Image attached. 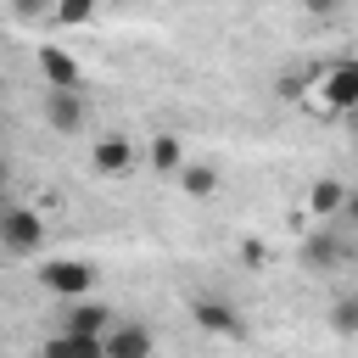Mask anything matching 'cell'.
<instances>
[{"instance_id":"obj_6","label":"cell","mask_w":358,"mask_h":358,"mask_svg":"<svg viewBox=\"0 0 358 358\" xmlns=\"http://www.w3.org/2000/svg\"><path fill=\"white\" fill-rule=\"evenodd\" d=\"M84 117H90V106H84L78 90H45V123H50L56 134H78Z\"/></svg>"},{"instance_id":"obj_1","label":"cell","mask_w":358,"mask_h":358,"mask_svg":"<svg viewBox=\"0 0 358 358\" xmlns=\"http://www.w3.org/2000/svg\"><path fill=\"white\" fill-rule=\"evenodd\" d=\"M95 263H84V257H45V268H39V285L50 291V296H67V302H90V291H95Z\"/></svg>"},{"instance_id":"obj_5","label":"cell","mask_w":358,"mask_h":358,"mask_svg":"<svg viewBox=\"0 0 358 358\" xmlns=\"http://www.w3.org/2000/svg\"><path fill=\"white\" fill-rule=\"evenodd\" d=\"M190 319H196V330L224 336V341H241V336H246V324H241L235 302H224V296H196V302H190Z\"/></svg>"},{"instance_id":"obj_4","label":"cell","mask_w":358,"mask_h":358,"mask_svg":"<svg viewBox=\"0 0 358 358\" xmlns=\"http://www.w3.org/2000/svg\"><path fill=\"white\" fill-rule=\"evenodd\" d=\"M319 101L330 106V112H358V56H347V62H336V67H324L319 73Z\"/></svg>"},{"instance_id":"obj_10","label":"cell","mask_w":358,"mask_h":358,"mask_svg":"<svg viewBox=\"0 0 358 358\" xmlns=\"http://www.w3.org/2000/svg\"><path fill=\"white\" fill-rule=\"evenodd\" d=\"M145 162H151V173H162V179H179L185 173V145H179V134H151V145H145Z\"/></svg>"},{"instance_id":"obj_3","label":"cell","mask_w":358,"mask_h":358,"mask_svg":"<svg viewBox=\"0 0 358 358\" xmlns=\"http://www.w3.org/2000/svg\"><path fill=\"white\" fill-rule=\"evenodd\" d=\"M134 162H140V145L129 140V134H95L90 140V173H101V179H123V173H134Z\"/></svg>"},{"instance_id":"obj_19","label":"cell","mask_w":358,"mask_h":358,"mask_svg":"<svg viewBox=\"0 0 358 358\" xmlns=\"http://www.w3.org/2000/svg\"><path fill=\"white\" fill-rule=\"evenodd\" d=\"M341 218H347V224H358V185L347 190V207H341Z\"/></svg>"},{"instance_id":"obj_15","label":"cell","mask_w":358,"mask_h":358,"mask_svg":"<svg viewBox=\"0 0 358 358\" xmlns=\"http://www.w3.org/2000/svg\"><path fill=\"white\" fill-rule=\"evenodd\" d=\"M330 330L336 336H358V296H336L330 302Z\"/></svg>"},{"instance_id":"obj_7","label":"cell","mask_w":358,"mask_h":358,"mask_svg":"<svg viewBox=\"0 0 358 358\" xmlns=\"http://www.w3.org/2000/svg\"><path fill=\"white\" fill-rule=\"evenodd\" d=\"M34 62H39V78H45V90H78V84H84L78 62H73L62 45H39V50H34Z\"/></svg>"},{"instance_id":"obj_2","label":"cell","mask_w":358,"mask_h":358,"mask_svg":"<svg viewBox=\"0 0 358 358\" xmlns=\"http://www.w3.org/2000/svg\"><path fill=\"white\" fill-rule=\"evenodd\" d=\"M0 246H6L11 257H34V252L45 246V213H34V207H6V213H0Z\"/></svg>"},{"instance_id":"obj_12","label":"cell","mask_w":358,"mask_h":358,"mask_svg":"<svg viewBox=\"0 0 358 358\" xmlns=\"http://www.w3.org/2000/svg\"><path fill=\"white\" fill-rule=\"evenodd\" d=\"M341 207H347V185L341 179H313L308 185V213L324 224V218H341Z\"/></svg>"},{"instance_id":"obj_9","label":"cell","mask_w":358,"mask_h":358,"mask_svg":"<svg viewBox=\"0 0 358 358\" xmlns=\"http://www.w3.org/2000/svg\"><path fill=\"white\" fill-rule=\"evenodd\" d=\"M157 352V336L145 324H112L106 336V358H151Z\"/></svg>"},{"instance_id":"obj_20","label":"cell","mask_w":358,"mask_h":358,"mask_svg":"<svg viewBox=\"0 0 358 358\" xmlns=\"http://www.w3.org/2000/svg\"><path fill=\"white\" fill-rule=\"evenodd\" d=\"M347 134H352V140H358V112H347Z\"/></svg>"},{"instance_id":"obj_11","label":"cell","mask_w":358,"mask_h":358,"mask_svg":"<svg viewBox=\"0 0 358 358\" xmlns=\"http://www.w3.org/2000/svg\"><path fill=\"white\" fill-rule=\"evenodd\" d=\"M39 358H106V336H45Z\"/></svg>"},{"instance_id":"obj_16","label":"cell","mask_w":358,"mask_h":358,"mask_svg":"<svg viewBox=\"0 0 358 358\" xmlns=\"http://www.w3.org/2000/svg\"><path fill=\"white\" fill-rule=\"evenodd\" d=\"M50 17L67 22V28H78V22H95V6L90 0H67V6H50Z\"/></svg>"},{"instance_id":"obj_17","label":"cell","mask_w":358,"mask_h":358,"mask_svg":"<svg viewBox=\"0 0 358 358\" xmlns=\"http://www.w3.org/2000/svg\"><path fill=\"white\" fill-rule=\"evenodd\" d=\"M241 263H246V268H263V241H246V246H241Z\"/></svg>"},{"instance_id":"obj_13","label":"cell","mask_w":358,"mask_h":358,"mask_svg":"<svg viewBox=\"0 0 358 358\" xmlns=\"http://www.w3.org/2000/svg\"><path fill=\"white\" fill-rule=\"evenodd\" d=\"M218 168L213 162H185V173H179V190L190 196V201H207V196H218Z\"/></svg>"},{"instance_id":"obj_14","label":"cell","mask_w":358,"mask_h":358,"mask_svg":"<svg viewBox=\"0 0 358 358\" xmlns=\"http://www.w3.org/2000/svg\"><path fill=\"white\" fill-rule=\"evenodd\" d=\"M302 263H308V268H330V263H336V235H330V229L308 235V241H302Z\"/></svg>"},{"instance_id":"obj_18","label":"cell","mask_w":358,"mask_h":358,"mask_svg":"<svg viewBox=\"0 0 358 358\" xmlns=\"http://www.w3.org/2000/svg\"><path fill=\"white\" fill-rule=\"evenodd\" d=\"M280 95H285V101H296V95H302V78H296V73H285V78H280Z\"/></svg>"},{"instance_id":"obj_8","label":"cell","mask_w":358,"mask_h":358,"mask_svg":"<svg viewBox=\"0 0 358 358\" xmlns=\"http://www.w3.org/2000/svg\"><path fill=\"white\" fill-rule=\"evenodd\" d=\"M62 330L67 336H112V308L106 302H67V313H62Z\"/></svg>"}]
</instances>
